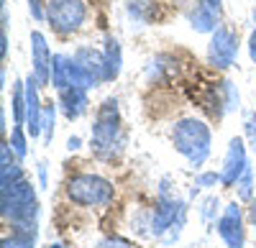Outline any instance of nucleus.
Returning <instances> with one entry per match:
<instances>
[{"label":"nucleus","mask_w":256,"mask_h":248,"mask_svg":"<svg viewBox=\"0 0 256 248\" xmlns=\"http://www.w3.org/2000/svg\"><path fill=\"white\" fill-rule=\"evenodd\" d=\"M174 149L192 164V167H200L210 154V128L198 118H184L174 126L172 133Z\"/></svg>","instance_id":"obj_1"},{"label":"nucleus","mask_w":256,"mask_h":248,"mask_svg":"<svg viewBox=\"0 0 256 248\" xmlns=\"http://www.w3.org/2000/svg\"><path fill=\"white\" fill-rule=\"evenodd\" d=\"M118 136H120V113L118 102L110 97L102 102L98 120L92 126V151L100 159H113V146L118 143Z\"/></svg>","instance_id":"obj_2"},{"label":"nucleus","mask_w":256,"mask_h":248,"mask_svg":"<svg viewBox=\"0 0 256 248\" xmlns=\"http://www.w3.org/2000/svg\"><path fill=\"white\" fill-rule=\"evenodd\" d=\"M67 197L84 208H95L113 200V184L98 174H77L67 182Z\"/></svg>","instance_id":"obj_3"},{"label":"nucleus","mask_w":256,"mask_h":248,"mask_svg":"<svg viewBox=\"0 0 256 248\" xmlns=\"http://www.w3.org/2000/svg\"><path fill=\"white\" fill-rule=\"evenodd\" d=\"M36 213H38V205H36L34 187L28 182L20 179L13 187L3 190V215L10 218L16 225L18 223H36Z\"/></svg>","instance_id":"obj_4"},{"label":"nucleus","mask_w":256,"mask_h":248,"mask_svg":"<svg viewBox=\"0 0 256 248\" xmlns=\"http://www.w3.org/2000/svg\"><path fill=\"white\" fill-rule=\"evenodd\" d=\"M84 3L82 0H49L46 3V18L59 33H72L84 23Z\"/></svg>","instance_id":"obj_5"},{"label":"nucleus","mask_w":256,"mask_h":248,"mask_svg":"<svg viewBox=\"0 0 256 248\" xmlns=\"http://www.w3.org/2000/svg\"><path fill=\"white\" fill-rule=\"evenodd\" d=\"M238 54V36L230 33L228 28H216L210 38V46H208V59L216 69H226L236 61Z\"/></svg>","instance_id":"obj_6"},{"label":"nucleus","mask_w":256,"mask_h":248,"mask_svg":"<svg viewBox=\"0 0 256 248\" xmlns=\"http://www.w3.org/2000/svg\"><path fill=\"white\" fill-rule=\"evenodd\" d=\"M218 233L228 248H244V218H241V208L236 202H230L226 213L220 215Z\"/></svg>","instance_id":"obj_7"},{"label":"nucleus","mask_w":256,"mask_h":248,"mask_svg":"<svg viewBox=\"0 0 256 248\" xmlns=\"http://www.w3.org/2000/svg\"><path fill=\"white\" fill-rule=\"evenodd\" d=\"M246 149H244V141L241 138H233L228 143V151H226V161H223V184H236L241 179V174L246 172Z\"/></svg>","instance_id":"obj_8"},{"label":"nucleus","mask_w":256,"mask_h":248,"mask_svg":"<svg viewBox=\"0 0 256 248\" xmlns=\"http://www.w3.org/2000/svg\"><path fill=\"white\" fill-rule=\"evenodd\" d=\"M31 59H34V74L38 79V85H49L52 79V59L49 56V46H46V38L41 31L31 33Z\"/></svg>","instance_id":"obj_9"},{"label":"nucleus","mask_w":256,"mask_h":248,"mask_svg":"<svg viewBox=\"0 0 256 248\" xmlns=\"http://www.w3.org/2000/svg\"><path fill=\"white\" fill-rule=\"evenodd\" d=\"M184 213V205L172 200V197H166V192H162V200H159V208L152 218V233L154 236H162L164 231H169L172 225L180 220V215Z\"/></svg>","instance_id":"obj_10"},{"label":"nucleus","mask_w":256,"mask_h":248,"mask_svg":"<svg viewBox=\"0 0 256 248\" xmlns=\"http://www.w3.org/2000/svg\"><path fill=\"white\" fill-rule=\"evenodd\" d=\"M26 123H28V133L36 138L41 133V105H38V79L28 77L26 82Z\"/></svg>","instance_id":"obj_11"},{"label":"nucleus","mask_w":256,"mask_h":248,"mask_svg":"<svg viewBox=\"0 0 256 248\" xmlns=\"http://www.w3.org/2000/svg\"><path fill=\"white\" fill-rule=\"evenodd\" d=\"M59 100H62V110L70 120L80 118L84 110H88V92L84 87H67L59 92Z\"/></svg>","instance_id":"obj_12"},{"label":"nucleus","mask_w":256,"mask_h":248,"mask_svg":"<svg viewBox=\"0 0 256 248\" xmlns=\"http://www.w3.org/2000/svg\"><path fill=\"white\" fill-rule=\"evenodd\" d=\"M74 61L92 77L95 85H98L100 79H105V59H102L100 51H92V49H88V46H82V49L74 54Z\"/></svg>","instance_id":"obj_13"},{"label":"nucleus","mask_w":256,"mask_h":248,"mask_svg":"<svg viewBox=\"0 0 256 248\" xmlns=\"http://www.w3.org/2000/svg\"><path fill=\"white\" fill-rule=\"evenodd\" d=\"M20 179H24V172H20V167L13 161L10 146L3 143V146H0V187L8 190L13 184H18Z\"/></svg>","instance_id":"obj_14"},{"label":"nucleus","mask_w":256,"mask_h":248,"mask_svg":"<svg viewBox=\"0 0 256 248\" xmlns=\"http://www.w3.org/2000/svg\"><path fill=\"white\" fill-rule=\"evenodd\" d=\"M190 20H192V28L200 31V33H210L216 31V23H218V10L208 5L205 0H198L195 8L190 13Z\"/></svg>","instance_id":"obj_15"},{"label":"nucleus","mask_w":256,"mask_h":248,"mask_svg":"<svg viewBox=\"0 0 256 248\" xmlns=\"http://www.w3.org/2000/svg\"><path fill=\"white\" fill-rule=\"evenodd\" d=\"M72 59L70 56H64V54H56L52 59V82H54V87L62 92V90H67L72 87Z\"/></svg>","instance_id":"obj_16"},{"label":"nucleus","mask_w":256,"mask_h":248,"mask_svg":"<svg viewBox=\"0 0 256 248\" xmlns=\"http://www.w3.org/2000/svg\"><path fill=\"white\" fill-rule=\"evenodd\" d=\"M102 59H105V82H110L120 74V44H118V38L108 36Z\"/></svg>","instance_id":"obj_17"},{"label":"nucleus","mask_w":256,"mask_h":248,"mask_svg":"<svg viewBox=\"0 0 256 248\" xmlns=\"http://www.w3.org/2000/svg\"><path fill=\"white\" fill-rule=\"evenodd\" d=\"M128 13L136 15L141 23H146V20L156 18V5H154V0H131V5H128Z\"/></svg>","instance_id":"obj_18"},{"label":"nucleus","mask_w":256,"mask_h":248,"mask_svg":"<svg viewBox=\"0 0 256 248\" xmlns=\"http://www.w3.org/2000/svg\"><path fill=\"white\" fill-rule=\"evenodd\" d=\"M13 118H16V126L26 120V85L16 82L13 87Z\"/></svg>","instance_id":"obj_19"},{"label":"nucleus","mask_w":256,"mask_h":248,"mask_svg":"<svg viewBox=\"0 0 256 248\" xmlns=\"http://www.w3.org/2000/svg\"><path fill=\"white\" fill-rule=\"evenodd\" d=\"M10 146L18 156H26V136H24V128L16 126L13 133H10Z\"/></svg>","instance_id":"obj_20"},{"label":"nucleus","mask_w":256,"mask_h":248,"mask_svg":"<svg viewBox=\"0 0 256 248\" xmlns=\"http://www.w3.org/2000/svg\"><path fill=\"white\" fill-rule=\"evenodd\" d=\"M3 248H34V238L31 236H10L3 241Z\"/></svg>","instance_id":"obj_21"},{"label":"nucleus","mask_w":256,"mask_h":248,"mask_svg":"<svg viewBox=\"0 0 256 248\" xmlns=\"http://www.w3.org/2000/svg\"><path fill=\"white\" fill-rule=\"evenodd\" d=\"M236 187H238L241 200H248V197H251V167H246V172H244L241 179L236 182Z\"/></svg>","instance_id":"obj_22"},{"label":"nucleus","mask_w":256,"mask_h":248,"mask_svg":"<svg viewBox=\"0 0 256 248\" xmlns=\"http://www.w3.org/2000/svg\"><path fill=\"white\" fill-rule=\"evenodd\" d=\"M41 128L46 131V141H52V136H54V105H52V102H49L46 110H44V118H41Z\"/></svg>","instance_id":"obj_23"},{"label":"nucleus","mask_w":256,"mask_h":248,"mask_svg":"<svg viewBox=\"0 0 256 248\" xmlns=\"http://www.w3.org/2000/svg\"><path fill=\"white\" fill-rule=\"evenodd\" d=\"M223 92H226V110L238 108V92L233 90V82H223Z\"/></svg>","instance_id":"obj_24"},{"label":"nucleus","mask_w":256,"mask_h":248,"mask_svg":"<svg viewBox=\"0 0 256 248\" xmlns=\"http://www.w3.org/2000/svg\"><path fill=\"white\" fill-rule=\"evenodd\" d=\"M216 210H218V200L216 197H208L205 205H202V220L208 225H212V215H216Z\"/></svg>","instance_id":"obj_25"},{"label":"nucleus","mask_w":256,"mask_h":248,"mask_svg":"<svg viewBox=\"0 0 256 248\" xmlns=\"http://www.w3.org/2000/svg\"><path fill=\"white\" fill-rule=\"evenodd\" d=\"M98 248H131V243L123 241V238H105L98 243Z\"/></svg>","instance_id":"obj_26"},{"label":"nucleus","mask_w":256,"mask_h":248,"mask_svg":"<svg viewBox=\"0 0 256 248\" xmlns=\"http://www.w3.org/2000/svg\"><path fill=\"white\" fill-rule=\"evenodd\" d=\"M246 136H248V141H251V149L256 151V115H251V118L246 120Z\"/></svg>","instance_id":"obj_27"},{"label":"nucleus","mask_w":256,"mask_h":248,"mask_svg":"<svg viewBox=\"0 0 256 248\" xmlns=\"http://www.w3.org/2000/svg\"><path fill=\"white\" fill-rule=\"evenodd\" d=\"M216 182H220V177L210 172V174H200L195 184H198V187H210V184H216Z\"/></svg>","instance_id":"obj_28"},{"label":"nucleus","mask_w":256,"mask_h":248,"mask_svg":"<svg viewBox=\"0 0 256 248\" xmlns=\"http://www.w3.org/2000/svg\"><path fill=\"white\" fill-rule=\"evenodd\" d=\"M28 8H31V15H34L36 20L44 18V10H41V3H38V0H28Z\"/></svg>","instance_id":"obj_29"},{"label":"nucleus","mask_w":256,"mask_h":248,"mask_svg":"<svg viewBox=\"0 0 256 248\" xmlns=\"http://www.w3.org/2000/svg\"><path fill=\"white\" fill-rule=\"evenodd\" d=\"M248 54H251V59H254V64H256V28H254L251 38H248Z\"/></svg>","instance_id":"obj_30"},{"label":"nucleus","mask_w":256,"mask_h":248,"mask_svg":"<svg viewBox=\"0 0 256 248\" xmlns=\"http://www.w3.org/2000/svg\"><path fill=\"white\" fill-rule=\"evenodd\" d=\"M6 51H8V36H6V31L0 33V54L6 56Z\"/></svg>","instance_id":"obj_31"},{"label":"nucleus","mask_w":256,"mask_h":248,"mask_svg":"<svg viewBox=\"0 0 256 248\" xmlns=\"http://www.w3.org/2000/svg\"><path fill=\"white\" fill-rule=\"evenodd\" d=\"M67 146H70V149H77V146H80V138H77V136L70 138V141H67Z\"/></svg>","instance_id":"obj_32"},{"label":"nucleus","mask_w":256,"mask_h":248,"mask_svg":"<svg viewBox=\"0 0 256 248\" xmlns=\"http://www.w3.org/2000/svg\"><path fill=\"white\" fill-rule=\"evenodd\" d=\"M205 3H208V5H212V8H216V10L220 8V0H205Z\"/></svg>","instance_id":"obj_33"},{"label":"nucleus","mask_w":256,"mask_h":248,"mask_svg":"<svg viewBox=\"0 0 256 248\" xmlns=\"http://www.w3.org/2000/svg\"><path fill=\"white\" fill-rule=\"evenodd\" d=\"M254 223H256V202H254Z\"/></svg>","instance_id":"obj_34"},{"label":"nucleus","mask_w":256,"mask_h":248,"mask_svg":"<svg viewBox=\"0 0 256 248\" xmlns=\"http://www.w3.org/2000/svg\"><path fill=\"white\" fill-rule=\"evenodd\" d=\"M52 248H64V246H52Z\"/></svg>","instance_id":"obj_35"}]
</instances>
